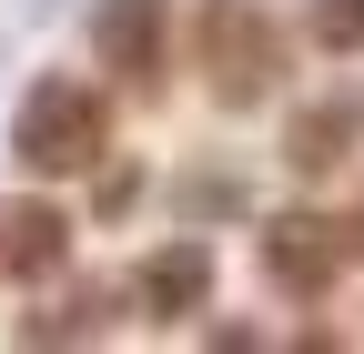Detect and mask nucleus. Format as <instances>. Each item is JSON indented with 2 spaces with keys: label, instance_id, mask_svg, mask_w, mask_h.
<instances>
[{
  "label": "nucleus",
  "instance_id": "obj_1",
  "mask_svg": "<svg viewBox=\"0 0 364 354\" xmlns=\"http://www.w3.org/2000/svg\"><path fill=\"white\" fill-rule=\"evenodd\" d=\"M112 142V112L91 81H41V92L21 102V162L31 172H91Z\"/></svg>",
  "mask_w": 364,
  "mask_h": 354
},
{
  "label": "nucleus",
  "instance_id": "obj_2",
  "mask_svg": "<svg viewBox=\"0 0 364 354\" xmlns=\"http://www.w3.org/2000/svg\"><path fill=\"white\" fill-rule=\"evenodd\" d=\"M203 71L223 102H263L273 81H284V31H273L253 0H213L203 11Z\"/></svg>",
  "mask_w": 364,
  "mask_h": 354
},
{
  "label": "nucleus",
  "instance_id": "obj_3",
  "mask_svg": "<svg viewBox=\"0 0 364 354\" xmlns=\"http://www.w3.org/2000/svg\"><path fill=\"white\" fill-rule=\"evenodd\" d=\"M334 263H344V243L314 223V213H284V223L263 233V274L284 284V294H324V284H334Z\"/></svg>",
  "mask_w": 364,
  "mask_h": 354
},
{
  "label": "nucleus",
  "instance_id": "obj_4",
  "mask_svg": "<svg viewBox=\"0 0 364 354\" xmlns=\"http://www.w3.org/2000/svg\"><path fill=\"white\" fill-rule=\"evenodd\" d=\"M91 51H102L112 71H162V0H102L91 11Z\"/></svg>",
  "mask_w": 364,
  "mask_h": 354
},
{
  "label": "nucleus",
  "instance_id": "obj_5",
  "mask_svg": "<svg viewBox=\"0 0 364 354\" xmlns=\"http://www.w3.org/2000/svg\"><path fill=\"white\" fill-rule=\"evenodd\" d=\"M203 284H213V253H203V243L152 253V263H142V304H152V324H182V314L203 304Z\"/></svg>",
  "mask_w": 364,
  "mask_h": 354
},
{
  "label": "nucleus",
  "instance_id": "obj_6",
  "mask_svg": "<svg viewBox=\"0 0 364 354\" xmlns=\"http://www.w3.org/2000/svg\"><path fill=\"white\" fill-rule=\"evenodd\" d=\"M61 253H71V223H61L51 203L0 213V263H11V274H61Z\"/></svg>",
  "mask_w": 364,
  "mask_h": 354
},
{
  "label": "nucleus",
  "instance_id": "obj_7",
  "mask_svg": "<svg viewBox=\"0 0 364 354\" xmlns=\"http://www.w3.org/2000/svg\"><path fill=\"white\" fill-rule=\"evenodd\" d=\"M354 132H364V102H334V112H304V122H294V172H334Z\"/></svg>",
  "mask_w": 364,
  "mask_h": 354
},
{
  "label": "nucleus",
  "instance_id": "obj_8",
  "mask_svg": "<svg viewBox=\"0 0 364 354\" xmlns=\"http://www.w3.org/2000/svg\"><path fill=\"white\" fill-rule=\"evenodd\" d=\"M314 31H324V51H364V0H324Z\"/></svg>",
  "mask_w": 364,
  "mask_h": 354
},
{
  "label": "nucleus",
  "instance_id": "obj_9",
  "mask_svg": "<svg viewBox=\"0 0 364 354\" xmlns=\"http://www.w3.org/2000/svg\"><path fill=\"white\" fill-rule=\"evenodd\" d=\"M354 243H364V223H354Z\"/></svg>",
  "mask_w": 364,
  "mask_h": 354
}]
</instances>
